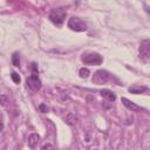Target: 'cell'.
<instances>
[{"instance_id": "obj_1", "label": "cell", "mask_w": 150, "mask_h": 150, "mask_svg": "<svg viewBox=\"0 0 150 150\" xmlns=\"http://www.w3.org/2000/svg\"><path fill=\"white\" fill-rule=\"evenodd\" d=\"M66 15H67V11L63 7H59V8L52 9L49 15H48V18L54 25L60 27V26H62V23H63V21L66 19Z\"/></svg>"}, {"instance_id": "obj_8", "label": "cell", "mask_w": 150, "mask_h": 150, "mask_svg": "<svg viewBox=\"0 0 150 150\" xmlns=\"http://www.w3.org/2000/svg\"><path fill=\"white\" fill-rule=\"evenodd\" d=\"M100 94H101V96H102L103 98H105L108 102H114V101L116 100V95H115L111 90H109V89H102V90L100 91Z\"/></svg>"}, {"instance_id": "obj_13", "label": "cell", "mask_w": 150, "mask_h": 150, "mask_svg": "<svg viewBox=\"0 0 150 150\" xmlns=\"http://www.w3.org/2000/svg\"><path fill=\"white\" fill-rule=\"evenodd\" d=\"M79 74H80V76L82 77V79H87L89 75H90V71H89V69L88 68H81L80 70H79Z\"/></svg>"}, {"instance_id": "obj_7", "label": "cell", "mask_w": 150, "mask_h": 150, "mask_svg": "<svg viewBox=\"0 0 150 150\" xmlns=\"http://www.w3.org/2000/svg\"><path fill=\"white\" fill-rule=\"evenodd\" d=\"M121 101H122L123 105H124L125 108H128L129 110H131L132 112H137V111H142V110H143V108H141L139 105H137V104H136V103H134L132 101L128 100L127 97H122V98H121Z\"/></svg>"}, {"instance_id": "obj_11", "label": "cell", "mask_w": 150, "mask_h": 150, "mask_svg": "<svg viewBox=\"0 0 150 150\" xmlns=\"http://www.w3.org/2000/svg\"><path fill=\"white\" fill-rule=\"evenodd\" d=\"M64 122H66L68 125H74V124L77 122V117H76L74 114L69 112V114L66 116V118H64Z\"/></svg>"}, {"instance_id": "obj_15", "label": "cell", "mask_w": 150, "mask_h": 150, "mask_svg": "<svg viewBox=\"0 0 150 150\" xmlns=\"http://www.w3.org/2000/svg\"><path fill=\"white\" fill-rule=\"evenodd\" d=\"M11 79L13 80V82L14 83H20V81H21V79H20V76L18 75V73H15V71H12L11 73Z\"/></svg>"}, {"instance_id": "obj_9", "label": "cell", "mask_w": 150, "mask_h": 150, "mask_svg": "<svg viewBox=\"0 0 150 150\" xmlns=\"http://www.w3.org/2000/svg\"><path fill=\"white\" fill-rule=\"evenodd\" d=\"M146 89H148V88H146L145 86H137V84H134V86H131V87L128 88V91L131 93V94L137 95V94H142V93H144Z\"/></svg>"}, {"instance_id": "obj_17", "label": "cell", "mask_w": 150, "mask_h": 150, "mask_svg": "<svg viewBox=\"0 0 150 150\" xmlns=\"http://www.w3.org/2000/svg\"><path fill=\"white\" fill-rule=\"evenodd\" d=\"M7 100H8V97H7L6 95H4V94H2V95L0 96V101H1V105H2V107H4V105H6Z\"/></svg>"}, {"instance_id": "obj_10", "label": "cell", "mask_w": 150, "mask_h": 150, "mask_svg": "<svg viewBox=\"0 0 150 150\" xmlns=\"http://www.w3.org/2000/svg\"><path fill=\"white\" fill-rule=\"evenodd\" d=\"M39 142H40V136L35 132L30 134V136L28 137V146L29 148H35Z\"/></svg>"}, {"instance_id": "obj_18", "label": "cell", "mask_w": 150, "mask_h": 150, "mask_svg": "<svg viewBox=\"0 0 150 150\" xmlns=\"http://www.w3.org/2000/svg\"><path fill=\"white\" fill-rule=\"evenodd\" d=\"M39 110H40L41 112H48V108H47V105L43 104V103H41V104L39 105Z\"/></svg>"}, {"instance_id": "obj_4", "label": "cell", "mask_w": 150, "mask_h": 150, "mask_svg": "<svg viewBox=\"0 0 150 150\" xmlns=\"http://www.w3.org/2000/svg\"><path fill=\"white\" fill-rule=\"evenodd\" d=\"M109 77H110V75H109V73L107 70L98 69V70H96L94 73L93 77H91V82L94 84H104V83H107L109 81Z\"/></svg>"}, {"instance_id": "obj_6", "label": "cell", "mask_w": 150, "mask_h": 150, "mask_svg": "<svg viewBox=\"0 0 150 150\" xmlns=\"http://www.w3.org/2000/svg\"><path fill=\"white\" fill-rule=\"evenodd\" d=\"M26 83H27V87H28L29 89L34 90V91L40 90L41 87H42V83H41V81L39 80V76H34V75L28 76L27 80H26Z\"/></svg>"}, {"instance_id": "obj_12", "label": "cell", "mask_w": 150, "mask_h": 150, "mask_svg": "<svg viewBox=\"0 0 150 150\" xmlns=\"http://www.w3.org/2000/svg\"><path fill=\"white\" fill-rule=\"evenodd\" d=\"M12 64L15 66V67H19L20 66V56H19V53L18 52H14L12 54Z\"/></svg>"}, {"instance_id": "obj_2", "label": "cell", "mask_w": 150, "mask_h": 150, "mask_svg": "<svg viewBox=\"0 0 150 150\" xmlns=\"http://www.w3.org/2000/svg\"><path fill=\"white\" fill-rule=\"evenodd\" d=\"M81 60L86 64H101L103 62V57L96 52H86L82 54Z\"/></svg>"}, {"instance_id": "obj_14", "label": "cell", "mask_w": 150, "mask_h": 150, "mask_svg": "<svg viewBox=\"0 0 150 150\" xmlns=\"http://www.w3.org/2000/svg\"><path fill=\"white\" fill-rule=\"evenodd\" d=\"M30 70H32V75L38 76L39 75V69H38V64L35 62H32L30 64Z\"/></svg>"}, {"instance_id": "obj_3", "label": "cell", "mask_w": 150, "mask_h": 150, "mask_svg": "<svg viewBox=\"0 0 150 150\" xmlns=\"http://www.w3.org/2000/svg\"><path fill=\"white\" fill-rule=\"evenodd\" d=\"M68 27L74 32H86L88 29L87 23L77 16H71L68 20Z\"/></svg>"}, {"instance_id": "obj_16", "label": "cell", "mask_w": 150, "mask_h": 150, "mask_svg": "<svg viewBox=\"0 0 150 150\" xmlns=\"http://www.w3.org/2000/svg\"><path fill=\"white\" fill-rule=\"evenodd\" d=\"M41 150H55V149H54V146L50 143H46L45 145H42Z\"/></svg>"}, {"instance_id": "obj_5", "label": "cell", "mask_w": 150, "mask_h": 150, "mask_svg": "<svg viewBox=\"0 0 150 150\" xmlns=\"http://www.w3.org/2000/svg\"><path fill=\"white\" fill-rule=\"evenodd\" d=\"M139 59L143 61L150 60V40H143L138 48Z\"/></svg>"}]
</instances>
